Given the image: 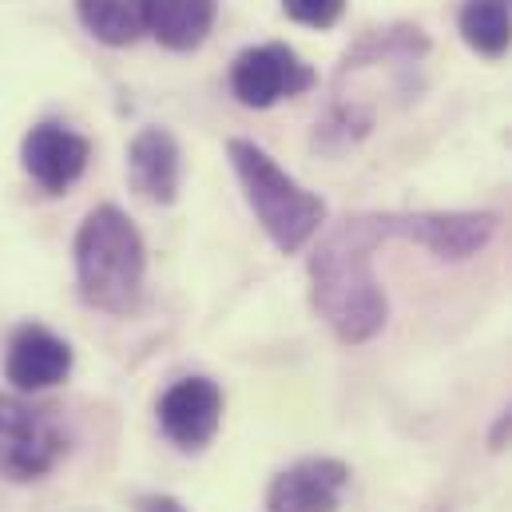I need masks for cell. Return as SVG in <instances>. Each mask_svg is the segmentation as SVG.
Here are the masks:
<instances>
[{"mask_svg":"<svg viewBox=\"0 0 512 512\" xmlns=\"http://www.w3.org/2000/svg\"><path fill=\"white\" fill-rule=\"evenodd\" d=\"M493 215H354L346 219L310 262L314 310L346 342H370L389 318L385 294L370 270L385 239L421 243L437 258H469L493 239Z\"/></svg>","mask_w":512,"mask_h":512,"instance_id":"1","label":"cell"},{"mask_svg":"<svg viewBox=\"0 0 512 512\" xmlns=\"http://www.w3.org/2000/svg\"><path fill=\"white\" fill-rule=\"evenodd\" d=\"M143 239L120 207H96L76 235V278L88 306L128 314L143 290Z\"/></svg>","mask_w":512,"mask_h":512,"instance_id":"2","label":"cell"},{"mask_svg":"<svg viewBox=\"0 0 512 512\" xmlns=\"http://www.w3.org/2000/svg\"><path fill=\"white\" fill-rule=\"evenodd\" d=\"M231 163L243 179V191L255 207L262 231L270 235V243L282 251V255H294L302 251L314 231L322 227L326 219V203L310 191H302L262 147L247 143V139H231Z\"/></svg>","mask_w":512,"mask_h":512,"instance_id":"3","label":"cell"},{"mask_svg":"<svg viewBox=\"0 0 512 512\" xmlns=\"http://www.w3.org/2000/svg\"><path fill=\"white\" fill-rule=\"evenodd\" d=\"M64 433L44 413L16 397H0V473L12 481L44 477L64 457Z\"/></svg>","mask_w":512,"mask_h":512,"instance_id":"4","label":"cell"},{"mask_svg":"<svg viewBox=\"0 0 512 512\" xmlns=\"http://www.w3.org/2000/svg\"><path fill=\"white\" fill-rule=\"evenodd\" d=\"M314 88V72L286 48V44H258L239 52L231 68V92L247 108H270L278 100L302 96Z\"/></svg>","mask_w":512,"mask_h":512,"instance_id":"5","label":"cell"},{"mask_svg":"<svg viewBox=\"0 0 512 512\" xmlns=\"http://www.w3.org/2000/svg\"><path fill=\"white\" fill-rule=\"evenodd\" d=\"M350 485V469L330 457H310L282 469L270 481L266 509L270 512H334Z\"/></svg>","mask_w":512,"mask_h":512,"instance_id":"6","label":"cell"},{"mask_svg":"<svg viewBox=\"0 0 512 512\" xmlns=\"http://www.w3.org/2000/svg\"><path fill=\"white\" fill-rule=\"evenodd\" d=\"M219 417H223V393L207 378H183L159 401V425L183 449L207 445L219 429Z\"/></svg>","mask_w":512,"mask_h":512,"instance_id":"7","label":"cell"},{"mask_svg":"<svg viewBox=\"0 0 512 512\" xmlns=\"http://www.w3.org/2000/svg\"><path fill=\"white\" fill-rule=\"evenodd\" d=\"M24 167H28V175L44 191L60 195V191H68L84 175V167H88V139L76 135V131L60 128V124H40V128L28 131V139H24Z\"/></svg>","mask_w":512,"mask_h":512,"instance_id":"8","label":"cell"},{"mask_svg":"<svg viewBox=\"0 0 512 512\" xmlns=\"http://www.w3.org/2000/svg\"><path fill=\"white\" fill-rule=\"evenodd\" d=\"M68 370H72V350L64 338H56L44 326L16 330L8 346V362H4L8 382L20 389H48V385L64 382Z\"/></svg>","mask_w":512,"mask_h":512,"instance_id":"9","label":"cell"},{"mask_svg":"<svg viewBox=\"0 0 512 512\" xmlns=\"http://www.w3.org/2000/svg\"><path fill=\"white\" fill-rule=\"evenodd\" d=\"M131 187L151 203H171L179 191V147L167 131L147 128L131 139L128 151Z\"/></svg>","mask_w":512,"mask_h":512,"instance_id":"10","label":"cell"},{"mask_svg":"<svg viewBox=\"0 0 512 512\" xmlns=\"http://www.w3.org/2000/svg\"><path fill=\"white\" fill-rule=\"evenodd\" d=\"M215 0H147V32L175 52H191L215 24Z\"/></svg>","mask_w":512,"mask_h":512,"instance_id":"11","label":"cell"},{"mask_svg":"<svg viewBox=\"0 0 512 512\" xmlns=\"http://www.w3.org/2000/svg\"><path fill=\"white\" fill-rule=\"evenodd\" d=\"M76 8L84 28L112 48L135 44L147 32V0H76Z\"/></svg>","mask_w":512,"mask_h":512,"instance_id":"12","label":"cell"},{"mask_svg":"<svg viewBox=\"0 0 512 512\" xmlns=\"http://www.w3.org/2000/svg\"><path fill=\"white\" fill-rule=\"evenodd\" d=\"M461 36L481 56H501L512 44L509 0H465L461 8Z\"/></svg>","mask_w":512,"mask_h":512,"instance_id":"13","label":"cell"},{"mask_svg":"<svg viewBox=\"0 0 512 512\" xmlns=\"http://www.w3.org/2000/svg\"><path fill=\"white\" fill-rule=\"evenodd\" d=\"M286 16H294L298 24H310V28H330L338 24V16L346 12V0H282Z\"/></svg>","mask_w":512,"mask_h":512,"instance_id":"14","label":"cell"},{"mask_svg":"<svg viewBox=\"0 0 512 512\" xmlns=\"http://www.w3.org/2000/svg\"><path fill=\"white\" fill-rule=\"evenodd\" d=\"M509 441H512V405L497 417V425H493V433H489V445H493V449H505Z\"/></svg>","mask_w":512,"mask_h":512,"instance_id":"15","label":"cell"},{"mask_svg":"<svg viewBox=\"0 0 512 512\" xmlns=\"http://www.w3.org/2000/svg\"><path fill=\"white\" fill-rule=\"evenodd\" d=\"M143 512H187L175 497H147L143 501Z\"/></svg>","mask_w":512,"mask_h":512,"instance_id":"16","label":"cell"}]
</instances>
